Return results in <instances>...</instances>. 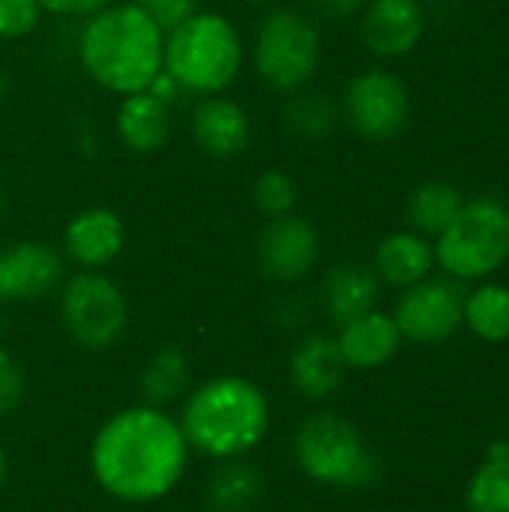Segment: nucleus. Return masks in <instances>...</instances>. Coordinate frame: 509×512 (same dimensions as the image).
Returning a JSON list of instances; mask_svg holds the SVG:
<instances>
[{"label": "nucleus", "instance_id": "f257e3e1", "mask_svg": "<svg viewBox=\"0 0 509 512\" xmlns=\"http://www.w3.org/2000/svg\"><path fill=\"white\" fill-rule=\"evenodd\" d=\"M186 459L189 444L180 423L150 405H135L108 417L90 447L96 483L126 504H153L174 492L186 471Z\"/></svg>", "mask_w": 509, "mask_h": 512}, {"label": "nucleus", "instance_id": "f03ea898", "mask_svg": "<svg viewBox=\"0 0 509 512\" xmlns=\"http://www.w3.org/2000/svg\"><path fill=\"white\" fill-rule=\"evenodd\" d=\"M165 33L135 0H114L84 18L78 33V63L93 84L129 96L147 90L162 72Z\"/></svg>", "mask_w": 509, "mask_h": 512}, {"label": "nucleus", "instance_id": "7ed1b4c3", "mask_svg": "<svg viewBox=\"0 0 509 512\" xmlns=\"http://www.w3.org/2000/svg\"><path fill=\"white\" fill-rule=\"evenodd\" d=\"M180 429L186 444L210 459H240L252 453L270 429L264 390L237 375L204 381L183 405Z\"/></svg>", "mask_w": 509, "mask_h": 512}, {"label": "nucleus", "instance_id": "20e7f679", "mask_svg": "<svg viewBox=\"0 0 509 512\" xmlns=\"http://www.w3.org/2000/svg\"><path fill=\"white\" fill-rule=\"evenodd\" d=\"M246 48L237 24L222 12L198 9L180 27L165 33L162 69L186 96L225 93L243 72Z\"/></svg>", "mask_w": 509, "mask_h": 512}, {"label": "nucleus", "instance_id": "39448f33", "mask_svg": "<svg viewBox=\"0 0 509 512\" xmlns=\"http://www.w3.org/2000/svg\"><path fill=\"white\" fill-rule=\"evenodd\" d=\"M432 246L450 279L486 282L509 261V207L495 195L468 198Z\"/></svg>", "mask_w": 509, "mask_h": 512}, {"label": "nucleus", "instance_id": "423d86ee", "mask_svg": "<svg viewBox=\"0 0 509 512\" xmlns=\"http://www.w3.org/2000/svg\"><path fill=\"white\" fill-rule=\"evenodd\" d=\"M294 459L300 471L321 486L363 489L378 477V459L366 438L336 411H318L300 423L294 435Z\"/></svg>", "mask_w": 509, "mask_h": 512}, {"label": "nucleus", "instance_id": "0eeeda50", "mask_svg": "<svg viewBox=\"0 0 509 512\" xmlns=\"http://www.w3.org/2000/svg\"><path fill=\"white\" fill-rule=\"evenodd\" d=\"M321 27L306 9H270L252 39V66L276 93H294L312 84L321 66Z\"/></svg>", "mask_w": 509, "mask_h": 512}, {"label": "nucleus", "instance_id": "6e6552de", "mask_svg": "<svg viewBox=\"0 0 509 512\" xmlns=\"http://www.w3.org/2000/svg\"><path fill=\"white\" fill-rule=\"evenodd\" d=\"M60 321L81 348L105 351L129 324V300L102 270H78L60 288Z\"/></svg>", "mask_w": 509, "mask_h": 512}, {"label": "nucleus", "instance_id": "1a4fd4ad", "mask_svg": "<svg viewBox=\"0 0 509 512\" xmlns=\"http://www.w3.org/2000/svg\"><path fill=\"white\" fill-rule=\"evenodd\" d=\"M339 111H342V120L363 141L384 144V141L399 138L408 129L411 90L396 72L384 66H372V69L357 72L345 84Z\"/></svg>", "mask_w": 509, "mask_h": 512}, {"label": "nucleus", "instance_id": "9d476101", "mask_svg": "<svg viewBox=\"0 0 509 512\" xmlns=\"http://www.w3.org/2000/svg\"><path fill=\"white\" fill-rule=\"evenodd\" d=\"M465 315V288L462 282L444 279H423L405 288L396 300L393 321L405 342L414 345H441L453 339L462 327Z\"/></svg>", "mask_w": 509, "mask_h": 512}, {"label": "nucleus", "instance_id": "9b49d317", "mask_svg": "<svg viewBox=\"0 0 509 512\" xmlns=\"http://www.w3.org/2000/svg\"><path fill=\"white\" fill-rule=\"evenodd\" d=\"M321 258L318 228L297 213L267 219L255 240L258 270L273 282H300L306 279Z\"/></svg>", "mask_w": 509, "mask_h": 512}, {"label": "nucleus", "instance_id": "f8f14e48", "mask_svg": "<svg viewBox=\"0 0 509 512\" xmlns=\"http://www.w3.org/2000/svg\"><path fill=\"white\" fill-rule=\"evenodd\" d=\"M426 24L420 0H366L360 12V39L375 57L402 60L420 48Z\"/></svg>", "mask_w": 509, "mask_h": 512}, {"label": "nucleus", "instance_id": "ddd939ff", "mask_svg": "<svg viewBox=\"0 0 509 512\" xmlns=\"http://www.w3.org/2000/svg\"><path fill=\"white\" fill-rule=\"evenodd\" d=\"M63 282V255L42 240H21L0 252V303L39 300Z\"/></svg>", "mask_w": 509, "mask_h": 512}, {"label": "nucleus", "instance_id": "4468645a", "mask_svg": "<svg viewBox=\"0 0 509 512\" xmlns=\"http://www.w3.org/2000/svg\"><path fill=\"white\" fill-rule=\"evenodd\" d=\"M126 225L111 207H87L63 228V255L78 270H105L123 255Z\"/></svg>", "mask_w": 509, "mask_h": 512}, {"label": "nucleus", "instance_id": "2eb2a0df", "mask_svg": "<svg viewBox=\"0 0 509 512\" xmlns=\"http://www.w3.org/2000/svg\"><path fill=\"white\" fill-rule=\"evenodd\" d=\"M189 132L201 153L213 159H231L249 147L252 120H249V111L237 99L216 93V96L198 99L192 120H189Z\"/></svg>", "mask_w": 509, "mask_h": 512}, {"label": "nucleus", "instance_id": "dca6fc26", "mask_svg": "<svg viewBox=\"0 0 509 512\" xmlns=\"http://www.w3.org/2000/svg\"><path fill=\"white\" fill-rule=\"evenodd\" d=\"M171 132H174V111L150 90L120 96V105L114 111V135L126 150L138 156H153L165 150Z\"/></svg>", "mask_w": 509, "mask_h": 512}, {"label": "nucleus", "instance_id": "f3484780", "mask_svg": "<svg viewBox=\"0 0 509 512\" xmlns=\"http://www.w3.org/2000/svg\"><path fill=\"white\" fill-rule=\"evenodd\" d=\"M348 375V363L339 351V342L324 333L306 336L288 360V378L312 402L330 399Z\"/></svg>", "mask_w": 509, "mask_h": 512}, {"label": "nucleus", "instance_id": "a211bd4d", "mask_svg": "<svg viewBox=\"0 0 509 512\" xmlns=\"http://www.w3.org/2000/svg\"><path fill=\"white\" fill-rule=\"evenodd\" d=\"M336 342H339V351H342L348 369L369 372V369L387 366L399 354L405 339H402L393 315L372 309V312L342 324Z\"/></svg>", "mask_w": 509, "mask_h": 512}, {"label": "nucleus", "instance_id": "6ab92c4d", "mask_svg": "<svg viewBox=\"0 0 509 512\" xmlns=\"http://www.w3.org/2000/svg\"><path fill=\"white\" fill-rule=\"evenodd\" d=\"M435 267L438 264H435L432 240L411 231V228L387 234L375 246V255H372V270L381 279V285H390V288H399V291L429 279Z\"/></svg>", "mask_w": 509, "mask_h": 512}, {"label": "nucleus", "instance_id": "aec40b11", "mask_svg": "<svg viewBox=\"0 0 509 512\" xmlns=\"http://www.w3.org/2000/svg\"><path fill=\"white\" fill-rule=\"evenodd\" d=\"M381 288L384 285L375 276L372 264L342 261L321 282V306L330 315V321L342 327V324L378 309Z\"/></svg>", "mask_w": 509, "mask_h": 512}, {"label": "nucleus", "instance_id": "412c9836", "mask_svg": "<svg viewBox=\"0 0 509 512\" xmlns=\"http://www.w3.org/2000/svg\"><path fill=\"white\" fill-rule=\"evenodd\" d=\"M462 204H465V195L459 192V186L447 180H426L414 186L408 195V204H405L408 228L435 240L459 216Z\"/></svg>", "mask_w": 509, "mask_h": 512}, {"label": "nucleus", "instance_id": "4be33fe9", "mask_svg": "<svg viewBox=\"0 0 509 512\" xmlns=\"http://www.w3.org/2000/svg\"><path fill=\"white\" fill-rule=\"evenodd\" d=\"M264 495V474L240 459H225L222 468L210 477L207 486V507L213 512H252Z\"/></svg>", "mask_w": 509, "mask_h": 512}, {"label": "nucleus", "instance_id": "5701e85b", "mask_svg": "<svg viewBox=\"0 0 509 512\" xmlns=\"http://www.w3.org/2000/svg\"><path fill=\"white\" fill-rule=\"evenodd\" d=\"M462 324L480 342H489V345L509 342V285L486 279L471 294H465Z\"/></svg>", "mask_w": 509, "mask_h": 512}, {"label": "nucleus", "instance_id": "b1692460", "mask_svg": "<svg viewBox=\"0 0 509 512\" xmlns=\"http://www.w3.org/2000/svg\"><path fill=\"white\" fill-rule=\"evenodd\" d=\"M468 512H509V441H495L465 489Z\"/></svg>", "mask_w": 509, "mask_h": 512}, {"label": "nucleus", "instance_id": "393cba45", "mask_svg": "<svg viewBox=\"0 0 509 512\" xmlns=\"http://www.w3.org/2000/svg\"><path fill=\"white\" fill-rule=\"evenodd\" d=\"M282 117H285V126L294 135L318 141V138H327L336 129V123L342 120V111H339V102L333 99V93L318 90V87L309 84L303 90L288 93Z\"/></svg>", "mask_w": 509, "mask_h": 512}, {"label": "nucleus", "instance_id": "a878e982", "mask_svg": "<svg viewBox=\"0 0 509 512\" xmlns=\"http://www.w3.org/2000/svg\"><path fill=\"white\" fill-rule=\"evenodd\" d=\"M189 387V360L177 345H165L159 348L144 372H141V396L144 405L150 408H162L174 399H180Z\"/></svg>", "mask_w": 509, "mask_h": 512}, {"label": "nucleus", "instance_id": "bb28decb", "mask_svg": "<svg viewBox=\"0 0 509 512\" xmlns=\"http://www.w3.org/2000/svg\"><path fill=\"white\" fill-rule=\"evenodd\" d=\"M297 180L288 171L270 168L261 171L255 186H252V204L264 219H276V216H288L297 210Z\"/></svg>", "mask_w": 509, "mask_h": 512}, {"label": "nucleus", "instance_id": "cd10ccee", "mask_svg": "<svg viewBox=\"0 0 509 512\" xmlns=\"http://www.w3.org/2000/svg\"><path fill=\"white\" fill-rule=\"evenodd\" d=\"M45 9L39 0H0V39L15 42L36 33Z\"/></svg>", "mask_w": 509, "mask_h": 512}, {"label": "nucleus", "instance_id": "c85d7f7f", "mask_svg": "<svg viewBox=\"0 0 509 512\" xmlns=\"http://www.w3.org/2000/svg\"><path fill=\"white\" fill-rule=\"evenodd\" d=\"M24 390H27V378L21 363L6 348H0V417L12 414L21 405Z\"/></svg>", "mask_w": 509, "mask_h": 512}, {"label": "nucleus", "instance_id": "c756f323", "mask_svg": "<svg viewBox=\"0 0 509 512\" xmlns=\"http://www.w3.org/2000/svg\"><path fill=\"white\" fill-rule=\"evenodd\" d=\"M162 33H171L174 27H180L186 18H192L198 12V0H135Z\"/></svg>", "mask_w": 509, "mask_h": 512}, {"label": "nucleus", "instance_id": "7c9ffc66", "mask_svg": "<svg viewBox=\"0 0 509 512\" xmlns=\"http://www.w3.org/2000/svg\"><path fill=\"white\" fill-rule=\"evenodd\" d=\"M303 6L315 21H348L363 12L366 0H303Z\"/></svg>", "mask_w": 509, "mask_h": 512}, {"label": "nucleus", "instance_id": "2f4dec72", "mask_svg": "<svg viewBox=\"0 0 509 512\" xmlns=\"http://www.w3.org/2000/svg\"><path fill=\"white\" fill-rule=\"evenodd\" d=\"M45 15L57 18H90L114 0H39Z\"/></svg>", "mask_w": 509, "mask_h": 512}, {"label": "nucleus", "instance_id": "473e14b6", "mask_svg": "<svg viewBox=\"0 0 509 512\" xmlns=\"http://www.w3.org/2000/svg\"><path fill=\"white\" fill-rule=\"evenodd\" d=\"M147 90H150L156 99H162L165 105H171V108H174V102H180V96H186V93H183V87H180V84H177L165 69L150 81V87H147Z\"/></svg>", "mask_w": 509, "mask_h": 512}, {"label": "nucleus", "instance_id": "72a5a7b5", "mask_svg": "<svg viewBox=\"0 0 509 512\" xmlns=\"http://www.w3.org/2000/svg\"><path fill=\"white\" fill-rule=\"evenodd\" d=\"M6 474H9V459H6V450L0 447V489L6 486Z\"/></svg>", "mask_w": 509, "mask_h": 512}, {"label": "nucleus", "instance_id": "f704fd0d", "mask_svg": "<svg viewBox=\"0 0 509 512\" xmlns=\"http://www.w3.org/2000/svg\"><path fill=\"white\" fill-rule=\"evenodd\" d=\"M9 93V75H6V69L0 66V99Z\"/></svg>", "mask_w": 509, "mask_h": 512}, {"label": "nucleus", "instance_id": "c9c22d12", "mask_svg": "<svg viewBox=\"0 0 509 512\" xmlns=\"http://www.w3.org/2000/svg\"><path fill=\"white\" fill-rule=\"evenodd\" d=\"M3 216H6V189L0 183V222H3Z\"/></svg>", "mask_w": 509, "mask_h": 512}, {"label": "nucleus", "instance_id": "e433bc0d", "mask_svg": "<svg viewBox=\"0 0 509 512\" xmlns=\"http://www.w3.org/2000/svg\"><path fill=\"white\" fill-rule=\"evenodd\" d=\"M0 333H3V321H0Z\"/></svg>", "mask_w": 509, "mask_h": 512}]
</instances>
